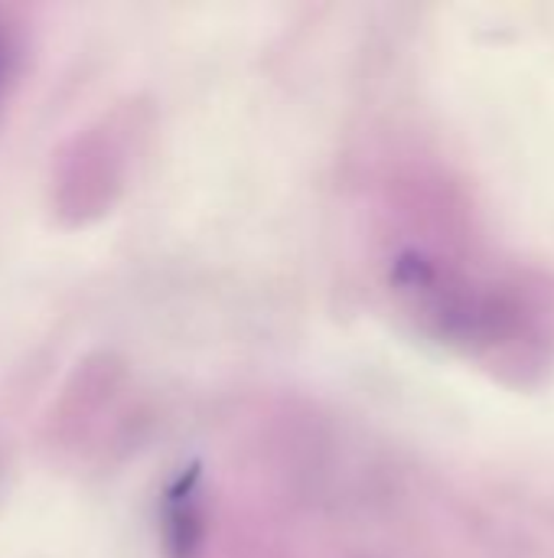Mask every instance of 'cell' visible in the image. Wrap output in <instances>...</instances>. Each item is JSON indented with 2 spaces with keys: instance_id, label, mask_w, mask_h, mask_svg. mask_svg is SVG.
<instances>
[{
  "instance_id": "1",
  "label": "cell",
  "mask_w": 554,
  "mask_h": 558,
  "mask_svg": "<svg viewBox=\"0 0 554 558\" xmlns=\"http://www.w3.org/2000/svg\"><path fill=\"white\" fill-rule=\"evenodd\" d=\"M392 284L421 327L509 386H539L554 366V284L529 268L487 278L477 268L402 252Z\"/></svg>"
},
{
  "instance_id": "2",
  "label": "cell",
  "mask_w": 554,
  "mask_h": 558,
  "mask_svg": "<svg viewBox=\"0 0 554 558\" xmlns=\"http://www.w3.org/2000/svg\"><path fill=\"white\" fill-rule=\"evenodd\" d=\"M163 530H167V546L173 558H193L202 533V510H199V494H196V471L183 477L163 510Z\"/></svg>"
},
{
  "instance_id": "3",
  "label": "cell",
  "mask_w": 554,
  "mask_h": 558,
  "mask_svg": "<svg viewBox=\"0 0 554 558\" xmlns=\"http://www.w3.org/2000/svg\"><path fill=\"white\" fill-rule=\"evenodd\" d=\"M13 65H16V33H13L10 20L0 13V101L13 78Z\"/></svg>"
}]
</instances>
